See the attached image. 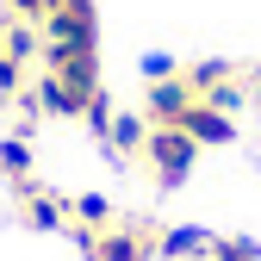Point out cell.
<instances>
[{
  "label": "cell",
  "mask_w": 261,
  "mask_h": 261,
  "mask_svg": "<svg viewBox=\"0 0 261 261\" xmlns=\"http://www.w3.org/2000/svg\"><path fill=\"white\" fill-rule=\"evenodd\" d=\"M162 230L168 224L162 218H118V224H106L100 237H87L81 243V261H162Z\"/></svg>",
  "instance_id": "1"
},
{
  "label": "cell",
  "mask_w": 261,
  "mask_h": 261,
  "mask_svg": "<svg viewBox=\"0 0 261 261\" xmlns=\"http://www.w3.org/2000/svg\"><path fill=\"white\" fill-rule=\"evenodd\" d=\"M199 143L187 137V130H149V143H143V155H137V168L149 174V187L155 193H174V187H187L193 180V168H199Z\"/></svg>",
  "instance_id": "2"
},
{
  "label": "cell",
  "mask_w": 261,
  "mask_h": 261,
  "mask_svg": "<svg viewBox=\"0 0 261 261\" xmlns=\"http://www.w3.org/2000/svg\"><path fill=\"white\" fill-rule=\"evenodd\" d=\"M38 31H44V50H100V13H93V0H56V13Z\"/></svg>",
  "instance_id": "3"
},
{
  "label": "cell",
  "mask_w": 261,
  "mask_h": 261,
  "mask_svg": "<svg viewBox=\"0 0 261 261\" xmlns=\"http://www.w3.org/2000/svg\"><path fill=\"white\" fill-rule=\"evenodd\" d=\"M13 205H19V218L31 224V230H62L69 237V193L31 180V187H13Z\"/></svg>",
  "instance_id": "4"
},
{
  "label": "cell",
  "mask_w": 261,
  "mask_h": 261,
  "mask_svg": "<svg viewBox=\"0 0 261 261\" xmlns=\"http://www.w3.org/2000/svg\"><path fill=\"white\" fill-rule=\"evenodd\" d=\"M180 130H187L199 149H230V143H237V112H218L212 100H199V106L187 112V124H180Z\"/></svg>",
  "instance_id": "5"
},
{
  "label": "cell",
  "mask_w": 261,
  "mask_h": 261,
  "mask_svg": "<svg viewBox=\"0 0 261 261\" xmlns=\"http://www.w3.org/2000/svg\"><path fill=\"white\" fill-rule=\"evenodd\" d=\"M212 243H218V230H205V224H168L162 261H212Z\"/></svg>",
  "instance_id": "6"
},
{
  "label": "cell",
  "mask_w": 261,
  "mask_h": 261,
  "mask_svg": "<svg viewBox=\"0 0 261 261\" xmlns=\"http://www.w3.org/2000/svg\"><path fill=\"white\" fill-rule=\"evenodd\" d=\"M149 130H155V124H149V118H143V106H137V112H112L100 137H106V149H118L124 162H137V155H143V143H149Z\"/></svg>",
  "instance_id": "7"
},
{
  "label": "cell",
  "mask_w": 261,
  "mask_h": 261,
  "mask_svg": "<svg viewBox=\"0 0 261 261\" xmlns=\"http://www.w3.org/2000/svg\"><path fill=\"white\" fill-rule=\"evenodd\" d=\"M0 180H7V187H31V180H38L31 137H7V143H0Z\"/></svg>",
  "instance_id": "8"
},
{
  "label": "cell",
  "mask_w": 261,
  "mask_h": 261,
  "mask_svg": "<svg viewBox=\"0 0 261 261\" xmlns=\"http://www.w3.org/2000/svg\"><path fill=\"white\" fill-rule=\"evenodd\" d=\"M56 13V0H0V19H25V25H44Z\"/></svg>",
  "instance_id": "9"
},
{
  "label": "cell",
  "mask_w": 261,
  "mask_h": 261,
  "mask_svg": "<svg viewBox=\"0 0 261 261\" xmlns=\"http://www.w3.org/2000/svg\"><path fill=\"white\" fill-rule=\"evenodd\" d=\"M212 261H261V243L255 237H218L212 243Z\"/></svg>",
  "instance_id": "10"
},
{
  "label": "cell",
  "mask_w": 261,
  "mask_h": 261,
  "mask_svg": "<svg viewBox=\"0 0 261 261\" xmlns=\"http://www.w3.org/2000/svg\"><path fill=\"white\" fill-rule=\"evenodd\" d=\"M137 75H143V87H149V81H168V75H180V62H174L168 50H149V56L137 62Z\"/></svg>",
  "instance_id": "11"
}]
</instances>
